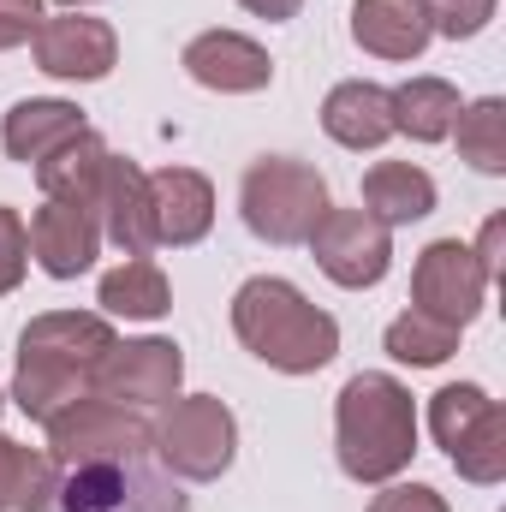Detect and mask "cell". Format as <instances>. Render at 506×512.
I'll return each instance as SVG.
<instances>
[{
	"mask_svg": "<svg viewBox=\"0 0 506 512\" xmlns=\"http://www.w3.org/2000/svg\"><path fill=\"white\" fill-rule=\"evenodd\" d=\"M114 352L108 316L84 310H48L18 334V370H12V399L24 417L48 423L72 399H90L102 358Z\"/></svg>",
	"mask_w": 506,
	"mask_h": 512,
	"instance_id": "obj_1",
	"label": "cell"
},
{
	"mask_svg": "<svg viewBox=\"0 0 506 512\" xmlns=\"http://www.w3.org/2000/svg\"><path fill=\"white\" fill-rule=\"evenodd\" d=\"M233 334L251 358L280 376H316L340 352V322L280 274H256L233 292Z\"/></svg>",
	"mask_w": 506,
	"mask_h": 512,
	"instance_id": "obj_2",
	"label": "cell"
},
{
	"mask_svg": "<svg viewBox=\"0 0 506 512\" xmlns=\"http://www.w3.org/2000/svg\"><path fill=\"white\" fill-rule=\"evenodd\" d=\"M334 447H340V471L352 483H393L417 453L411 387H399L381 370H358L334 405Z\"/></svg>",
	"mask_w": 506,
	"mask_h": 512,
	"instance_id": "obj_3",
	"label": "cell"
},
{
	"mask_svg": "<svg viewBox=\"0 0 506 512\" xmlns=\"http://www.w3.org/2000/svg\"><path fill=\"white\" fill-rule=\"evenodd\" d=\"M239 209H245V227H251L262 245H304L334 203H328V179L310 161L262 155V161L245 167Z\"/></svg>",
	"mask_w": 506,
	"mask_h": 512,
	"instance_id": "obj_4",
	"label": "cell"
},
{
	"mask_svg": "<svg viewBox=\"0 0 506 512\" xmlns=\"http://www.w3.org/2000/svg\"><path fill=\"white\" fill-rule=\"evenodd\" d=\"M149 447L161 453L167 477H185V483H215L233 453H239V423L227 411V399L215 393H191V399H167L161 423L149 429Z\"/></svg>",
	"mask_w": 506,
	"mask_h": 512,
	"instance_id": "obj_5",
	"label": "cell"
},
{
	"mask_svg": "<svg viewBox=\"0 0 506 512\" xmlns=\"http://www.w3.org/2000/svg\"><path fill=\"white\" fill-rule=\"evenodd\" d=\"M429 429L441 441V453L453 459V471L465 483H501L506 477V411L471 382H453L429 399Z\"/></svg>",
	"mask_w": 506,
	"mask_h": 512,
	"instance_id": "obj_6",
	"label": "cell"
},
{
	"mask_svg": "<svg viewBox=\"0 0 506 512\" xmlns=\"http://www.w3.org/2000/svg\"><path fill=\"white\" fill-rule=\"evenodd\" d=\"M54 512H191V501L173 489L167 471L149 465V453L137 459H108V465H78L66 471V483L54 489Z\"/></svg>",
	"mask_w": 506,
	"mask_h": 512,
	"instance_id": "obj_7",
	"label": "cell"
},
{
	"mask_svg": "<svg viewBox=\"0 0 506 512\" xmlns=\"http://www.w3.org/2000/svg\"><path fill=\"white\" fill-rule=\"evenodd\" d=\"M48 453L60 471H78V465H108V459H137L149 453V423L114 405V399H72L66 411L48 417Z\"/></svg>",
	"mask_w": 506,
	"mask_h": 512,
	"instance_id": "obj_8",
	"label": "cell"
},
{
	"mask_svg": "<svg viewBox=\"0 0 506 512\" xmlns=\"http://www.w3.org/2000/svg\"><path fill=\"white\" fill-rule=\"evenodd\" d=\"M304 245L316 256V268L346 292L381 286L393 268V227H381L370 209H328Z\"/></svg>",
	"mask_w": 506,
	"mask_h": 512,
	"instance_id": "obj_9",
	"label": "cell"
},
{
	"mask_svg": "<svg viewBox=\"0 0 506 512\" xmlns=\"http://www.w3.org/2000/svg\"><path fill=\"white\" fill-rule=\"evenodd\" d=\"M489 286L495 280L483 274V262L471 256V245L435 239L429 251L417 256V268H411V310H423V316H435L447 328H465L489 304Z\"/></svg>",
	"mask_w": 506,
	"mask_h": 512,
	"instance_id": "obj_10",
	"label": "cell"
},
{
	"mask_svg": "<svg viewBox=\"0 0 506 512\" xmlns=\"http://www.w3.org/2000/svg\"><path fill=\"white\" fill-rule=\"evenodd\" d=\"M179 382H185V358H179V346L173 340H114V352L102 358V370H96V399H114V405H167V399H179Z\"/></svg>",
	"mask_w": 506,
	"mask_h": 512,
	"instance_id": "obj_11",
	"label": "cell"
},
{
	"mask_svg": "<svg viewBox=\"0 0 506 512\" xmlns=\"http://www.w3.org/2000/svg\"><path fill=\"white\" fill-rule=\"evenodd\" d=\"M30 48H36V66L48 78H66V84H96L120 60V36L102 18H84V12L42 18L36 36H30Z\"/></svg>",
	"mask_w": 506,
	"mask_h": 512,
	"instance_id": "obj_12",
	"label": "cell"
},
{
	"mask_svg": "<svg viewBox=\"0 0 506 512\" xmlns=\"http://www.w3.org/2000/svg\"><path fill=\"white\" fill-rule=\"evenodd\" d=\"M179 66L203 84V90H221V96H256L274 84V60L262 54V42L239 36V30H203L185 42Z\"/></svg>",
	"mask_w": 506,
	"mask_h": 512,
	"instance_id": "obj_13",
	"label": "cell"
},
{
	"mask_svg": "<svg viewBox=\"0 0 506 512\" xmlns=\"http://www.w3.org/2000/svg\"><path fill=\"white\" fill-rule=\"evenodd\" d=\"M24 233H30L36 268L54 274V280H78L96 262V251H102V221L84 203H42Z\"/></svg>",
	"mask_w": 506,
	"mask_h": 512,
	"instance_id": "obj_14",
	"label": "cell"
},
{
	"mask_svg": "<svg viewBox=\"0 0 506 512\" xmlns=\"http://www.w3.org/2000/svg\"><path fill=\"white\" fill-rule=\"evenodd\" d=\"M149 221H155V245H197L215 227V185L191 167H161L149 173Z\"/></svg>",
	"mask_w": 506,
	"mask_h": 512,
	"instance_id": "obj_15",
	"label": "cell"
},
{
	"mask_svg": "<svg viewBox=\"0 0 506 512\" xmlns=\"http://www.w3.org/2000/svg\"><path fill=\"white\" fill-rule=\"evenodd\" d=\"M96 221H102V239H114L126 256H149V251H155L149 173H143L137 161L108 155V179H102V197H96Z\"/></svg>",
	"mask_w": 506,
	"mask_h": 512,
	"instance_id": "obj_16",
	"label": "cell"
},
{
	"mask_svg": "<svg viewBox=\"0 0 506 512\" xmlns=\"http://www.w3.org/2000/svg\"><path fill=\"white\" fill-rule=\"evenodd\" d=\"M429 0H358L352 6V42L376 60H417L429 48Z\"/></svg>",
	"mask_w": 506,
	"mask_h": 512,
	"instance_id": "obj_17",
	"label": "cell"
},
{
	"mask_svg": "<svg viewBox=\"0 0 506 512\" xmlns=\"http://www.w3.org/2000/svg\"><path fill=\"white\" fill-rule=\"evenodd\" d=\"M322 131L340 143V149H381L393 137V90L381 84H334L328 102H322Z\"/></svg>",
	"mask_w": 506,
	"mask_h": 512,
	"instance_id": "obj_18",
	"label": "cell"
},
{
	"mask_svg": "<svg viewBox=\"0 0 506 512\" xmlns=\"http://www.w3.org/2000/svg\"><path fill=\"white\" fill-rule=\"evenodd\" d=\"M108 155H114V149L84 126L72 143H60L48 161H36V179H42L48 203H84V209H96L102 179H108Z\"/></svg>",
	"mask_w": 506,
	"mask_h": 512,
	"instance_id": "obj_19",
	"label": "cell"
},
{
	"mask_svg": "<svg viewBox=\"0 0 506 512\" xmlns=\"http://www.w3.org/2000/svg\"><path fill=\"white\" fill-rule=\"evenodd\" d=\"M84 131V114L72 108V102H60V96H30V102H18L12 114H6V126H0V143H6V155L12 161H48L60 143H72Z\"/></svg>",
	"mask_w": 506,
	"mask_h": 512,
	"instance_id": "obj_20",
	"label": "cell"
},
{
	"mask_svg": "<svg viewBox=\"0 0 506 512\" xmlns=\"http://www.w3.org/2000/svg\"><path fill=\"white\" fill-rule=\"evenodd\" d=\"M364 209L381 227H411L435 209V179L411 161H376L364 173Z\"/></svg>",
	"mask_w": 506,
	"mask_h": 512,
	"instance_id": "obj_21",
	"label": "cell"
},
{
	"mask_svg": "<svg viewBox=\"0 0 506 512\" xmlns=\"http://www.w3.org/2000/svg\"><path fill=\"white\" fill-rule=\"evenodd\" d=\"M54 489H60L54 453L0 435V512H48Z\"/></svg>",
	"mask_w": 506,
	"mask_h": 512,
	"instance_id": "obj_22",
	"label": "cell"
},
{
	"mask_svg": "<svg viewBox=\"0 0 506 512\" xmlns=\"http://www.w3.org/2000/svg\"><path fill=\"white\" fill-rule=\"evenodd\" d=\"M96 298H102L108 316H131V322H155V316L173 310V286H167V274L149 256H126L114 274H102Z\"/></svg>",
	"mask_w": 506,
	"mask_h": 512,
	"instance_id": "obj_23",
	"label": "cell"
},
{
	"mask_svg": "<svg viewBox=\"0 0 506 512\" xmlns=\"http://www.w3.org/2000/svg\"><path fill=\"white\" fill-rule=\"evenodd\" d=\"M453 120H459V90L447 78H411L393 90V131L417 143H441L453 137Z\"/></svg>",
	"mask_w": 506,
	"mask_h": 512,
	"instance_id": "obj_24",
	"label": "cell"
},
{
	"mask_svg": "<svg viewBox=\"0 0 506 512\" xmlns=\"http://www.w3.org/2000/svg\"><path fill=\"white\" fill-rule=\"evenodd\" d=\"M453 352H459V328H447V322H435V316H423V310H405V316L387 322V358H393V364L435 370V364H447Z\"/></svg>",
	"mask_w": 506,
	"mask_h": 512,
	"instance_id": "obj_25",
	"label": "cell"
},
{
	"mask_svg": "<svg viewBox=\"0 0 506 512\" xmlns=\"http://www.w3.org/2000/svg\"><path fill=\"white\" fill-rule=\"evenodd\" d=\"M459 155L477 167V173H506V102L501 96H483L471 108H459Z\"/></svg>",
	"mask_w": 506,
	"mask_h": 512,
	"instance_id": "obj_26",
	"label": "cell"
},
{
	"mask_svg": "<svg viewBox=\"0 0 506 512\" xmlns=\"http://www.w3.org/2000/svg\"><path fill=\"white\" fill-rule=\"evenodd\" d=\"M489 18H495V0H429V24H435V36H453V42L489 30Z\"/></svg>",
	"mask_w": 506,
	"mask_h": 512,
	"instance_id": "obj_27",
	"label": "cell"
},
{
	"mask_svg": "<svg viewBox=\"0 0 506 512\" xmlns=\"http://www.w3.org/2000/svg\"><path fill=\"white\" fill-rule=\"evenodd\" d=\"M24 268H30V233H24V215L0 203V298L24 280Z\"/></svg>",
	"mask_w": 506,
	"mask_h": 512,
	"instance_id": "obj_28",
	"label": "cell"
},
{
	"mask_svg": "<svg viewBox=\"0 0 506 512\" xmlns=\"http://www.w3.org/2000/svg\"><path fill=\"white\" fill-rule=\"evenodd\" d=\"M370 512H453L447 507V495L441 489H429V483H387Z\"/></svg>",
	"mask_w": 506,
	"mask_h": 512,
	"instance_id": "obj_29",
	"label": "cell"
},
{
	"mask_svg": "<svg viewBox=\"0 0 506 512\" xmlns=\"http://www.w3.org/2000/svg\"><path fill=\"white\" fill-rule=\"evenodd\" d=\"M42 18H48V12H42V0H0V54H6V48H18V42H30Z\"/></svg>",
	"mask_w": 506,
	"mask_h": 512,
	"instance_id": "obj_30",
	"label": "cell"
},
{
	"mask_svg": "<svg viewBox=\"0 0 506 512\" xmlns=\"http://www.w3.org/2000/svg\"><path fill=\"white\" fill-rule=\"evenodd\" d=\"M501 245H506V221L501 215H489V221H483V239H477V262H483V274H489V280H501Z\"/></svg>",
	"mask_w": 506,
	"mask_h": 512,
	"instance_id": "obj_31",
	"label": "cell"
},
{
	"mask_svg": "<svg viewBox=\"0 0 506 512\" xmlns=\"http://www.w3.org/2000/svg\"><path fill=\"white\" fill-rule=\"evenodd\" d=\"M245 12H256V18H268V24H286V18H298V6L304 0H239Z\"/></svg>",
	"mask_w": 506,
	"mask_h": 512,
	"instance_id": "obj_32",
	"label": "cell"
},
{
	"mask_svg": "<svg viewBox=\"0 0 506 512\" xmlns=\"http://www.w3.org/2000/svg\"><path fill=\"white\" fill-rule=\"evenodd\" d=\"M60 6H90V0H60Z\"/></svg>",
	"mask_w": 506,
	"mask_h": 512,
	"instance_id": "obj_33",
	"label": "cell"
}]
</instances>
